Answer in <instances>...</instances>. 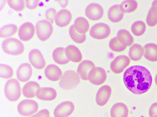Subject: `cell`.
Instances as JSON below:
<instances>
[{
  "label": "cell",
  "instance_id": "cell-37",
  "mask_svg": "<svg viewBox=\"0 0 157 117\" xmlns=\"http://www.w3.org/2000/svg\"><path fill=\"white\" fill-rule=\"evenodd\" d=\"M57 14L56 10L55 9L53 8H50L46 11L45 14L46 19L49 21L50 23H54Z\"/></svg>",
  "mask_w": 157,
  "mask_h": 117
},
{
  "label": "cell",
  "instance_id": "cell-12",
  "mask_svg": "<svg viewBox=\"0 0 157 117\" xmlns=\"http://www.w3.org/2000/svg\"><path fill=\"white\" fill-rule=\"evenodd\" d=\"M29 62L36 69H42L46 65V62L41 51L37 49L32 50L29 54Z\"/></svg>",
  "mask_w": 157,
  "mask_h": 117
},
{
  "label": "cell",
  "instance_id": "cell-24",
  "mask_svg": "<svg viewBox=\"0 0 157 117\" xmlns=\"http://www.w3.org/2000/svg\"><path fill=\"white\" fill-rule=\"evenodd\" d=\"M52 57L55 62L59 65H65L69 62L66 55L65 48L63 47H58L54 49Z\"/></svg>",
  "mask_w": 157,
  "mask_h": 117
},
{
  "label": "cell",
  "instance_id": "cell-34",
  "mask_svg": "<svg viewBox=\"0 0 157 117\" xmlns=\"http://www.w3.org/2000/svg\"><path fill=\"white\" fill-rule=\"evenodd\" d=\"M109 46L110 48L116 52H121L124 51L127 47L121 44L117 37L112 38L109 41Z\"/></svg>",
  "mask_w": 157,
  "mask_h": 117
},
{
  "label": "cell",
  "instance_id": "cell-11",
  "mask_svg": "<svg viewBox=\"0 0 157 117\" xmlns=\"http://www.w3.org/2000/svg\"><path fill=\"white\" fill-rule=\"evenodd\" d=\"M104 14L103 8L96 3L89 4L85 9V15L89 19L94 21L101 19Z\"/></svg>",
  "mask_w": 157,
  "mask_h": 117
},
{
  "label": "cell",
  "instance_id": "cell-44",
  "mask_svg": "<svg viewBox=\"0 0 157 117\" xmlns=\"http://www.w3.org/2000/svg\"><path fill=\"white\" fill-rule=\"evenodd\" d=\"M155 117H157V116H155Z\"/></svg>",
  "mask_w": 157,
  "mask_h": 117
},
{
  "label": "cell",
  "instance_id": "cell-14",
  "mask_svg": "<svg viewBox=\"0 0 157 117\" xmlns=\"http://www.w3.org/2000/svg\"><path fill=\"white\" fill-rule=\"evenodd\" d=\"M112 94V89L110 86L105 85L101 87L97 93L96 100L97 104L103 106L107 104Z\"/></svg>",
  "mask_w": 157,
  "mask_h": 117
},
{
  "label": "cell",
  "instance_id": "cell-26",
  "mask_svg": "<svg viewBox=\"0 0 157 117\" xmlns=\"http://www.w3.org/2000/svg\"><path fill=\"white\" fill-rule=\"evenodd\" d=\"M117 38L121 44L126 47L130 46L134 42V38L129 32L125 29H121L117 33Z\"/></svg>",
  "mask_w": 157,
  "mask_h": 117
},
{
  "label": "cell",
  "instance_id": "cell-40",
  "mask_svg": "<svg viewBox=\"0 0 157 117\" xmlns=\"http://www.w3.org/2000/svg\"><path fill=\"white\" fill-rule=\"evenodd\" d=\"M49 115H50V112L48 110L44 109L39 111L36 115H32L30 117H44L46 116H49Z\"/></svg>",
  "mask_w": 157,
  "mask_h": 117
},
{
  "label": "cell",
  "instance_id": "cell-38",
  "mask_svg": "<svg viewBox=\"0 0 157 117\" xmlns=\"http://www.w3.org/2000/svg\"><path fill=\"white\" fill-rule=\"evenodd\" d=\"M149 115L150 117L157 116V102L154 103L149 108Z\"/></svg>",
  "mask_w": 157,
  "mask_h": 117
},
{
  "label": "cell",
  "instance_id": "cell-22",
  "mask_svg": "<svg viewBox=\"0 0 157 117\" xmlns=\"http://www.w3.org/2000/svg\"><path fill=\"white\" fill-rule=\"evenodd\" d=\"M124 13L121 9L120 5H113L108 11V18L113 23L120 22L124 17Z\"/></svg>",
  "mask_w": 157,
  "mask_h": 117
},
{
  "label": "cell",
  "instance_id": "cell-19",
  "mask_svg": "<svg viewBox=\"0 0 157 117\" xmlns=\"http://www.w3.org/2000/svg\"><path fill=\"white\" fill-rule=\"evenodd\" d=\"M95 67L94 64L89 60H84L79 64L77 69V73L81 79L88 80V76L89 72Z\"/></svg>",
  "mask_w": 157,
  "mask_h": 117
},
{
  "label": "cell",
  "instance_id": "cell-16",
  "mask_svg": "<svg viewBox=\"0 0 157 117\" xmlns=\"http://www.w3.org/2000/svg\"><path fill=\"white\" fill-rule=\"evenodd\" d=\"M72 15L71 12L66 9H62L57 12L55 19L56 25L59 27L68 26L71 21Z\"/></svg>",
  "mask_w": 157,
  "mask_h": 117
},
{
  "label": "cell",
  "instance_id": "cell-2",
  "mask_svg": "<svg viewBox=\"0 0 157 117\" xmlns=\"http://www.w3.org/2000/svg\"><path fill=\"white\" fill-rule=\"evenodd\" d=\"M80 83V76L73 70H67L61 76L59 86L63 90H70L76 87Z\"/></svg>",
  "mask_w": 157,
  "mask_h": 117
},
{
  "label": "cell",
  "instance_id": "cell-20",
  "mask_svg": "<svg viewBox=\"0 0 157 117\" xmlns=\"http://www.w3.org/2000/svg\"><path fill=\"white\" fill-rule=\"evenodd\" d=\"M65 54L69 60L72 62H78L82 60V54L78 47L75 46H68L65 48Z\"/></svg>",
  "mask_w": 157,
  "mask_h": 117
},
{
  "label": "cell",
  "instance_id": "cell-3",
  "mask_svg": "<svg viewBox=\"0 0 157 117\" xmlns=\"http://www.w3.org/2000/svg\"><path fill=\"white\" fill-rule=\"evenodd\" d=\"M3 51L7 54L18 55L23 53L25 47L21 41L15 38L6 39L2 42Z\"/></svg>",
  "mask_w": 157,
  "mask_h": 117
},
{
  "label": "cell",
  "instance_id": "cell-6",
  "mask_svg": "<svg viewBox=\"0 0 157 117\" xmlns=\"http://www.w3.org/2000/svg\"><path fill=\"white\" fill-rule=\"evenodd\" d=\"M39 109V105L34 100L26 99L22 100L17 106V111L21 115L29 116L33 115Z\"/></svg>",
  "mask_w": 157,
  "mask_h": 117
},
{
  "label": "cell",
  "instance_id": "cell-27",
  "mask_svg": "<svg viewBox=\"0 0 157 117\" xmlns=\"http://www.w3.org/2000/svg\"><path fill=\"white\" fill-rule=\"evenodd\" d=\"M74 26L75 30L81 34H85L88 32L90 27L88 20L82 17L77 18L74 22Z\"/></svg>",
  "mask_w": 157,
  "mask_h": 117
},
{
  "label": "cell",
  "instance_id": "cell-30",
  "mask_svg": "<svg viewBox=\"0 0 157 117\" xmlns=\"http://www.w3.org/2000/svg\"><path fill=\"white\" fill-rule=\"evenodd\" d=\"M120 6L123 13H130L137 9L138 4L136 1H125L121 3Z\"/></svg>",
  "mask_w": 157,
  "mask_h": 117
},
{
  "label": "cell",
  "instance_id": "cell-39",
  "mask_svg": "<svg viewBox=\"0 0 157 117\" xmlns=\"http://www.w3.org/2000/svg\"><path fill=\"white\" fill-rule=\"evenodd\" d=\"M39 1H26V7L29 9H34L37 7Z\"/></svg>",
  "mask_w": 157,
  "mask_h": 117
},
{
  "label": "cell",
  "instance_id": "cell-4",
  "mask_svg": "<svg viewBox=\"0 0 157 117\" xmlns=\"http://www.w3.org/2000/svg\"><path fill=\"white\" fill-rule=\"evenodd\" d=\"M5 93L6 97L10 101H15L19 100L21 94L19 81L14 79L8 80L6 83Z\"/></svg>",
  "mask_w": 157,
  "mask_h": 117
},
{
  "label": "cell",
  "instance_id": "cell-1",
  "mask_svg": "<svg viewBox=\"0 0 157 117\" xmlns=\"http://www.w3.org/2000/svg\"><path fill=\"white\" fill-rule=\"evenodd\" d=\"M123 80L128 90L137 95L148 91L152 83L151 72L145 67L140 65L131 66L126 69Z\"/></svg>",
  "mask_w": 157,
  "mask_h": 117
},
{
  "label": "cell",
  "instance_id": "cell-28",
  "mask_svg": "<svg viewBox=\"0 0 157 117\" xmlns=\"http://www.w3.org/2000/svg\"><path fill=\"white\" fill-rule=\"evenodd\" d=\"M144 53V48L140 44H136L130 47L128 55L132 60L138 61L142 58Z\"/></svg>",
  "mask_w": 157,
  "mask_h": 117
},
{
  "label": "cell",
  "instance_id": "cell-9",
  "mask_svg": "<svg viewBox=\"0 0 157 117\" xmlns=\"http://www.w3.org/2000/svg\"><path fill=\"white\" fill-rule=\"evenodd\" d=\"M130 62V58L126 55H119L112 61L110 68L113 73L120 74L129 66Z\"/></svg>",
  "mask_w": 157,
  "mask_h": 117
},
{
  "label": "cell",
  "instance_id": "cell-23",
  "mask_svg": "<svg viewBox=\"0 0 157 117\" xmlns=\"http://www.w3.org/2000/svg\"><path fill=\"white\" fill-rule=\"evenodd\" d=\"M40 87V85L37 82H28L22 88V93L25 97L32 98L36 97V91Z\"/></svg>",
  "mask_w": 157,
  "mask_h": 117
},
{
  "label": "cell",
  "instance_id": "cell-25",
  "mask_svg": "<svg viewBox=\"0 0 157 117\" xmlns=\"http://www.w3.org/2000/svg\"><path fill=\"white\" fill-rule=\"evenodd\" d=\"M145 58L148 60L155 62L157 61V45L155 44L150 43L144 47Z\"/></svg>",
  "mask_w": 157,
  "mask_h": 117
},
{
  "label": "cell",
  "instance_id": "cell-10",
  "mask_svg": "<svg viewBox=\"0 0 157 117\" xmlns=\"http://www.w3.org/2000/svg\"><path fill=\"white\" fill-rule=\"evenodd\" d=\"M75 106L73 103L65 101L59 104L54 110L55 117H68L74 112Z\"/></svg>",
  "mask_w": 157,
  "mask_h": 117
},
{
  "label": "cell",
  "instance_id": "cell-31",
  "mask_svg": "<svg viewBox=\"0 0 157 117\" xmlns=\"http://www.w3.org/2000/svg\"><path fill=\"white\" fill-rule=\"evenodd\" d=\"M146 29L145 23L142 21H137L133 23L131 30L133 34L136 36H141L144 34Z\"/></svg>",
  "mask_w": 157,
  "mask_h": 117
},
{
  "label": "cell",
  "instance_id": "cell-5",
  "mask_svg": "<svg viewBox=\"0 0 157 117\" xmlns=\"http://www.w3.org/2000/svg\"><path fill=\"white\" fill-rule=\"evenodd\" d=\"M36 32L38 37L42 41H47L51 37L53 32V26L48 21L41 20L36 23Z\"/></svg>",
  "mask_w": 157,
  "mask_h": 117
},
{
  "label": "cell",
  "instance_id": "cell-15",
  "mask_svg": "<svg viewBox=\"0 0 157 117\" xmlns=\"http://www.w3.org/2000/svg\"><path fill=\"white\" fill-rule=\"evenodd\" d=\"M36 96L39 100L44 101H52L56 98L57 93L53 88L41 87L36 91Z\"/></svg>",
  "mask_w": 157,
  "mask_h": 117
},
{
  "label": "cell",
  "instance_id": "cell-32",
  "mask_svg": "<svg viewBox=\"0 0 157 117\" xmlns=\"http://www.w3.org/2000/svg\"><path fill=\"white\" fill-rule=\"evenodd\" d=\"M69 33L72 40L78 44H82L86 40V34H81L78 33L74 28V25L71 26Z\"/></svg>",
  "mask_w": 157,
  "mask_h": 117
},
{
  "label": "cell",
  "instance_id": "cell-33",
  "mask_svg": "<svg viewBox=\"0 0 157 117\" xmlns=\"http://www.w3.org/2000/svg\"><path fill=\"white\" fill-rule=\"evenodd\" d=\"M13 75L12 68L9 65L1 64L0 65V76L5 79L12 78Z\"/></svg>",
  "mask_w": 157,
  "mask_h": 117
},
{
  "label": "cell",
  "instance_id": "cell-35",
  "mask_svg": "<svg viewBox=\"0 0 157 117\" xmlns=\"http://www.w3.org/2000/svg\"><path fill=\"white\" fill-rule=\"evenodd\" d=\"M146 22L147 25L150 27H154L157 23V13L152 9L150 8L147 15Z\"/></svg>",
  "mask_w": 157,
  "mask_h": 117
},
{
  "label": "cell",
  "instance_id": "cell-21",
  "mask_svg": "<svg viewBox=\"0 0 157 117\" xmlns=\"http://www.w3.org/2000/svg\"><path fill=\"white\" fill-rule=\"evenodd\" d=\"M110 114L111 117H128V108L123 103H117L111 108Z\"/></svg>",
  "mask_w": 157,
  "mask_h": 117
},
{
  "label": "cell",
  "instance_id": "cell-7",
  "mask_svg": "<svg viewBox=\"0 0 157 117\" xmlns=\"http://www.w3.org/2000/svg\"><path fill=\"white\" fill-rule=\"evenodd\" d=\"M110 29L106 23H99L94 25L90 31L91 37L97 40L107 38L110 34Z\"/></svg>",
  "mask_w": 157,
  "mask_h": 117
},
{
  "label": "cell",
  "instance_id": "cell-43",
  "mask_svg": "<svg viewBox=\"0 0 157 117\" xmlns=\"http://www.w3.org/2000/svg\"><path fill=\"white\" fill-rule=\"evenodd\" d=\"M44 117H50V116H44Z\"/></svg>",
  "mask_w": 157,
  "mask_h": 117
},
{
  "label": "cell",
  "instance_id": "cell-41",
  "mask_svg": "<svg viewBox=\"0 0 157 117\" xmlns=\"http://www.w3.org/2000/svg\"><path fill=\"white\" fill-rule=\"evenodd\" d=\"M151 8L157 13V1H155L153 2Z\"/></svg>",
  "mask_w": 157,
  "mask_h": 117
},
{
  "label": "cell",
  "instance_id": "cell-13",
  "mask_svg": "<svg viewBox=\"0 0 157 117\" xmlns=\"http://www.w3.org/2000/svg\"><path fill=\"white\" fill-rule=\"evenodd\" d=\"M35 33L34 25L30 22H27L24 23L20 27L18 35L20 39L22 41H27L33 38Z\"/></svg>",
  "mask_w": 157,
  "mask_h": 117
},
{
  "label": "cell",
  "instance_id": "cell-17",
  "mask_svg": "<svg viewBox=\"0 0 157 117\" xmlns=\"http://www.w3.org/2000/svg\"><path fill=\"white\" fill-rule=\"evenodd\" d=\"M32 69L30 64L24 63L20 65L17 71V79L21 82H26L31 77Z\"/></svg>",
  "mask_w": 157,
  "mask_h": 117
},
{
  "label": "cell",
  "instance_id": "cell-8",
  "mask_svg": "<svg viewBox=\"0 0 157 117\" xmlns=\"http://www.w3.org/2000/svg\"><path fill=\"white\" fill-rule=\"evenodd\" d=\"M107 77L106 71L103 68L95 67L91 69L88 76V80L95 85L99 86L105 82Z\"/></svg>",
  "mask_w": 157,
  "mask_h": 117
},
{
  "label": "cell",
  "instance_id": "cell-36",
  "mask_svg": "<svg viewBox=\"0 0 157 117\" xmlns=\"http://www.w3.org/2000/svg\"><path fill=\"white\" fill-rule=\"evenodd\" d=\"M10 7L17 12H21L25 9L24 1H8Z\"/></svg>",
  "mask_w": 157,
  "mask_h": 117
},
{
  "label": "cell",
  "instance_id": "cell-29",
  "mask_svg": "<svg viewBox=\"0 0 157 117\" xmlns=\"http://www.w3.org/2000/svg\"><path fill=\"white\" fill-rule=\"evenodd\" d=\"M17 30V26L15 24H8L1 28L0 30V37L5 38L14 35Z\"/></svg>",
  "mask_w": 157,
  "mask_h": 117
},
{
  "label": "cell",
  "instance_id": "cell-18",
  "mask_svg": "<svg viewBox=\"0 0 157 117\" xmlns=\"http://www.w3.org/2000/svg\"><path fill=\"white\" fill-rule=\"evenodd\" d=\"M44 73L47 79L52 81H56L61 79L63 74L61 69L54 64L47 66L45 69Z\"/></svg>",
  "mask_w": 157,
  "mask_h": 117
},
{
  "label": "cell",
  "instance_id": "cell-42",
  "mask_svg": "<svg viewBox=\"0 0 157 117\" xmlns=\"http://www.w3.org/2000/svg\"><path fill=\"white\" fill-rule=\"evenodd\" d=\"M155 83H156V84L157 85V74L156 75V76H155Z\"/></svg>",
  "mask_w": 157,
  "mask_h": 117
}]
</instances>
